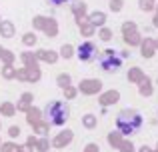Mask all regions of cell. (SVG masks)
Segmentation results:
<instances>
[{
  "mask_svg": "<svg viewBox=\"0 0 158 152\" xmlns=\"http://www.w3.org/2000/svg\"><path fill=\"white\" fill-rule=\"evenodd\" d=\"M116 126H118V132L120 134H134L136 130L142 126V114L136 112V110H122V112L118 114V118H116Z\"/></svg>",
  "mask_w": 158,
  "mask_h": 152,
  "instance_id": "cell-1",
  "label": "cell"
},
{
  "mask_svg": "<svg viewBox=\"0 0 158 152\" xmlns=\"http://www.w3.org/2000/svg\"><path fill=\"white\" fill-rule=\"evenodd\" d=\"M42 116H46L48 124H52V126H62L66 120H68V116H70V108H68V104H66V102L54 100V102H48V104H46Z\"/></svg>",
  "mask_w": 158,
  "mask_h": 152,
  "instance_id": "cell-2",
  "label": "cell"
},
{
  "mask_svg": "<svg viewBox=\"0 0 158 152\" xmlns=\"http://www.w3.org/2000/svg\"><path fill=\"white\" fill-rule=\"evenodd\" d=\"M98 64H100V68L104 72H118L120 68H122V58L116 54V50L106 48L104 54H102L100 60H98Z\"/></svg>",
  "mask_w": 158,
  "mask_h": 152,
  "instance_id": "cell-3",
  "label": "cell"
},
{
  "mask_svg": "<svg viewBox=\"0 0 158 152\" xmlns=\"http://www.w3.org/2000/svg\"><path fill=\"white\" fill-rule=\"evenodd\" d=\"M98 46L92 42V40H84V42L80 44V46L76 48V56L80 62H92V60L98 58Z\"/></svg>",
  "mask_w": 158,
  "mask_h": 152,
  "instance_id": "cell-4",
  "label": "cell"
},
{
  "mask_svg": "<svg viewBox=\"0 0 158 152\" xmlns=\"http://www.w3.org/2000/svg\"><path fill=\"white\" fill-rule=\"evenodd\" d=\"M100 90H102V82L98 80V78H86V80H82L80 86H78V92L88 94V96H92V94H98Z\"/></svg>",
  "mask_w": 158,
  "mask_h": 152,
  "instance_id": "cell-5",
  "label": "cell"
},
{
  "mask_svg": "<svg viewBox=\"0 0 158 152\" xmlns=\"http://www.w3.org/2000/svg\"><path fill=\"white\" fill-rule=\"evenodd\" d=\"M118 100H120V92H118V90H106V92H102L100 96H98V104L104 106V108L116 104Z\"/></svg>",
  "mask_w": 158,
  "mask_h": 152,
  "instance_id": "cell-6",
  "label": "cell"
},
{
  "mask_svg": "<svg viewBox=\"0 0 158 152\" xmlns=\"http://www.w3.org/2000/svg\"><path fill=\"white\" fill-rule=\"evenodd\" d=\"M140 54H142V58H152V56L156 54V48H154V40L152 38H142V42H140Z\"/></svg>",
  "mask_w": 158,
  "mask_h": 152,
  "instance_id": "cell-7",
  "label": "cell"
},
{
  "mask_svg": "<svg viewBox=\"0 0 158 152\" xmlns=\"http://www.w3.org/2000/svg\"><path fill=\"white\" fill-rule=\"evenodd\" d=\"M86 20H88V22L92 24L94 28H96V26H98V28H102V26L106 24V14H104L102 10H96V12H90Z\"/></svg>",
  "mask_w": 158,
  "mask_h": 152,
  "instance_id": "cell-8",
  "label": "cell"
},
{
  "mask_svg": "<svg viewBox=\"0 0 158 152\" xmlns=\"http://www.w3.org/2000/svg\"><path fill=\"white\" fill-rule=\"evenodd\" d=\"M138 92L140 96H152V92H154V86H152V80L148 76L142 78V82L138 84Z\"/></svg>",
  "mask_w": 158,
  "mask_h": 152,
  "instance_id": "cell-9",
  "label": "cell"
},
{
  "mask_svg": "<svg viewBox=\"0 0 158 152\" xmlns=\"http://www.w3.org/2000/svg\"><path fill=\"white\" fill-rule=\"evenodd\" d=\"M72 138H74V134H72V130H64V132H60V136L54 140V146L56 148H62L64 144H68V142H72Z\"/></svg>",
  "mask_w": 158,
  "mask_h": 152,
  "instance_id": "cell-10",
  "label": "cell"
},
{
  "mask_svg": "<svg viewBox=\"0 0 158 152\" xmlns=\"http://www.w3.org/2000/svg\"><path fill=\"white\" fill-rule=\"evenodd\" d=\"M0 36H4V38H12L14 36V24L10 20H2L0 22Z\"/></svg>",
  "mask_w": 158,
  "mask_h": 152,
  "instance_id": "cell-11",
  "label": "cell"
},
{
  "mask_svg": "<svg viewBox=\"0 0 158 152\" xmlns=\"http://www.w3.org/2000/svg\"><path fill=\"white\" fill-rule=\"evenodd\" d=\"M142 78H144V72H142V68H130L128 70V80L132 82V84H140L142 82Z\"/></svg>",
  "mask_w": 158,
  "mask_h": 152,
  "instance_id": "cell-12",
  "label": "cell"
},
{
  "mask_svg": "<svg viewBox=\"0 0 158 152\" xmlns=\"http://www.w3.org/2000/svg\"><path fill=\"white\" fill-rule=\"evenodd\" d=\"M72 12H74V16H76V22H78V20H86L84 18V16H86V4L84 2L72 4Z\"/></svg>",
  "mask_w": 158,
  "mask_h": 152,
  "instance_id": "cell-13",
  "label": "cell"
},
{
  "mask_svg": "<svg viewBox=\"0 0 158 152\" xmlns=\"http://www.w3.org/2000/svg\"><path fill=\"white\" fill-rule=\"evenodd\" d=\"M36 58L46 60V62H56L58 54H56V52H52V50H38V52H36Z\"/></svg>",
  "mask_w": 158,
  "mask_h": 152,
  "instance_id": "cell-14",
  "label": "cell"
},
{
  "mask_svg": "<svg viewBox=\"0 0 158 152\" xmlns=\"http://www.w3.org/2000/svg\"><path fill=\"white\" fill-rule=\"evenodd\" d=\"M26 112H28V124H32V126L36 122H40V118H42V110H38V108H28Z\"/></svg>",
  "mask_w": 158,
  "mask_h": 152,
  "instance_id": "cell-15",
  "label": "cell"
},
{
  "mask_svg": "<svg viewBox=\"0 0 158 152\" xmlns=\"http://www.w3.org/2000/svg\"><path fill=\"white\" fill-rule=\"evenodd\" d=\"M78 26H80V32L84 36H92L94 32H96V28L92 26V24L88 22V20H78Z\"/></svg>",
  "mask_w": 158,
  "mask_h": 152,
  "instance_id": "cell-16",
  "label": "cell"
},
{
  "mask_svg": "<svg viewBox=\"0 0 158 152\" xmlns=\"http://www.w3.org/2000/svg\"><path fill=\"white\" fill-rule=\"evenodd\" d=\"M56 84L60 86L62 90L68 88V86H72V76L66 74V72H62V74H58V78H56Z\"/></svg>",
  "mask_w": 158,
  "mask_h": 152,
  "instance_id": "cell-17",
  "label": "cell"
},
{
  "mask_svg": "<svg viewBox=\"0 0 158 152\" xmlns=\"http://www.w3.org/2000/svg\"><path fill=\"white\" fill-rule=\"evenodd\" d=\"M96 124H98V116H94V114H84V116H82V126H84V128L92 130Z\"/></svg>",
  "mask_w": 158,
  "mask_h": 152,
  "instance_id": "cell-18",
  "label": "cell"
},
{
  "mask_svg": "<svg viewBox=\"0 0 158 152\" xmlns=\"http://www.w3.org/2000/svg\"><path fill=\"white\" fill-rule=\"evenodd\" d=\"M124 42H126L128 46H140V42H142V36H140L138 32H134V34L124 36Z\"/></svg>",
  "mask_w": 158,
  "mask_h": 152,
  "instance_id": "cell-19",
  "label": "cell"
},
{
  "mask_svg": "<svg viewBox=\"0 0 158 152\" xmlns=\"http://www.w3.org/2000/svg\"><path fill=\"white\" fill-rule=\"evenodd\" d=\"M44 30H46L48 36H56V32H58L56 20H54V18H46V26H44Z\"/></svg>",
  "mask_w": 158,
  "mask_h": 152,
  "instance_id": "cell-20",
  "label": "cell"
},
{
  "mask_svg": "<svg viewBox=\"0 0 158 152\" xmlns=\"http://www.w3.org/2000/svg\"><path fill=\"white\" fill-rule=\"evenodd\" d=\"M30 102H32V94L30 92H24L22 94V100L18 102V110H28V108H30Z\"/></svg>",
  "mask_w": 158,
  "mask_h": 152,
  "instance_id": "cell-21",
  "label": "cell"
},
{
  "mask_svg": "<svg viewBox=\"0 0 158 152\" xmlns=\"http://www.w3.org/2000/svg\"><path fill=\"white\" fill-rule=\"evenodd\" d=\"M98 36H100V40H102V42H110V40H112V36H114V32H112L110 28L102 26L100 30H98Z\"/></svg>",
  "mask_w": 158,
  "mask_h": 152,
  "instance_id": "cell-22",
  "label": "cell"
},
{
  "mask_svg": "<svg viewBox=\"0 0 158 152\" xmlns=\"http://www.w3.org/2000/svg\"><path fill=\"white\" fill-rule=\"evenodd\" d=\"M134 32H138V26H136L134 22H124V24H122V36L134 34Z\"/></svg>",
  "mask_w": 158,
  "mask_h": 152,
  "instance_id": "cell-23",
  "label": "cell"
},
{
  "mask_svg": "<svg viewBox=\"0 0 158 152\" xmlns=\"http://www.w3.org/2000/svg\"><path fill=\"white\" fill-rule=\"evenodd\" d=\"M108 142H110L112 146H120L122 144V134H120L118 130H116V132H110L108 134Z\"/></svg>",
  "mask_w": 158,
  "mask_h": 152,
  "instance_id": "cell-24",
  "label": "cell"
},
{
  "mask_svg": "<svg viewBox=\"0 0 158 152\" xmlns=\"http://www.w3.org/2000/svg\"><path fill=\"white\" fill-rule=\"evenodd\" d=\"M60 56L66 58V60L72 58V56H74V46H72V44H64V46L60 48Z\"/></svg>",
  "mask_w": 158,
  "mask_h": 152,
  "instance_id": "cell-25",
  "label": "cell"
},
{
  "mask_svg": "<svg viewBox=\"0 0 158 152\" xmlns=\"http://www.w3.org/2000/svg\"><path fill=\"white\" fill-rule=\"evenodd\" d=\"M140 10L142 12H152L154 10V2H152V0H140Z\"/></svg>",
  "mask_w": 158,
  "mask_h": 152,
  "instance_id": "cell-26",
  "label": "cell"
},
{
  "mask_svg": "<svg viewBox=\"0 0 158 152\" xmlns=\"http://www.w3.org/2000/svg\"><path fill=\"white\" fill-rule=\"evenodd\" d=\"M36 40H38V38H36V34H34V32H28V34H24L22 42L26 44V46H34V44H36Z\"/></svg>",
  "mask_w": 158,
  "mask_h": 152,
  "instance_id": "cell-27",
  "label": "cell"
},
{
  "mask_svg": "<svg viewBox=\"0 0 158 152\" xmlns=\"http://www.w3.org/2000/svg\"><path fill=\"white\" fill-rule=\"evenodd\" d=\"M2 76H4V78H14V76H16L14 66H12V64H6V66L2 68Z\"/></svg>",
  "mask_w": 158,
  "mask_h": 152,
  "instance_id": "cell-28",
  "label": "cell"
},
{
  "mask_svg": "<svg viewBox=\"0 0 158 152\" xmlns=\"http://www.w3.org/2000/svg\"><path fill=\"white\" fill-rule=\"evenodd\" d=\"M108 6H110L112 12H120L124 8V0H110V4H108Z\"/></svg>",
  "mask_w": 158,
  "mask_h": 152,
  "instance_id": "cell-29",
  "label": "cell"
},
{
  "mask_svg": "<svg viewBox=\"0 0 158 152\" xmlns=\"http://www.w3.org/2000/svg\"><path fill=\"white\" fill-rule=\"evenodd\" d=\"M14 106H12V104H8V102H6V104H2V108H0V112H2L4 114V116H14Z\"/></svg>",
  "mask_w": 158,
  "mask_h": 152,
  "instance_id": "cell-30",
  "label": "cell"
},
{
  "mask_svg": "<svg viewBox=\"0 0 158 152\" xmlns=\"http://www.w3.org/2000/svg\"><path fill=\"white\" fill-rule=\"evenodd\" d=\"M76 94H78V90L74 88V86H68V88H64V96H66V100H72Z\"/></svg>",
  "mask_w": 158,
  "mask_h": 152,
  "instance_id": "cell-31",
  "label": "cell"
},
{
  "mask_svg": "<svg viewBox=\"0 0 158 152\" xmlns=\"http://www.w3.org/2000/svg\"><path fill=\"white\" fill-rule=\"evenodd\" d=\"M120 152H134V146H132V142H126V140H122V144L118 146Z\"/></svg>",
  "mask_w": 158,
  "mask_h": 152,
  "instance_id": "cell-32",
  "label": "cell"
},
{
  "mask_svg": "<svg viewBox=\"0 0 158 152\" xmlns=\"http://www.w3.org/2000/svg\"><path fill=\"white\" fill-rule=\"evenodd\" d=\"M0 58H4V60H6V64H12V60H14V54H10V50H4Z\"/></svg>",
  "mask_w": 158,
  "mask_h": 152,
  "instance_id": "cell-33",
  "label": "cell"
},
{
  "mask_svg": "<svg viewBox=\"0 0 158 152\" xmlns=\"http://www.w3.org/2000/svg\"><path fill=\"white\" fill-rule=\"evenodd\" d=\"M34 128L38 130L40 134H44V132H46V128H48V124H42V122H36V124H34Z\"/></svg>",
  "mask_w": 158,
  "mask_h": 152,
  "instance_id": "cell-34",
  "label": "cell"
},
{
  "mask_svg": "<svg viewBox=\"0 0 158 152\" xmlns=\"http://www.w3.org/2000/svg\"><path fill=\"white\" fill-rule=\"evenodd\" d=\"M18 134H20L18 126H10V136H18Z\"/></svg>",
  "mask_w": 158,
  "mask_h": 152,
  "instance_id": "cell-35",
  "label": "cell"
},
{
  "mask_svg": "<svg viewBox=\"0 0 158 152\" xmlns=\"http://www.w3.org/2000/svg\"><path fill=\"white\" fill-rule=\"evenodd\" d=\"M50 4H54V6H62V4H66L68 0H48Z\"/></svg>",
  "mask_w": 158,
  "mask_h": 152,
  "instance_id": "cell-36",
  "label": "cell"
},
{
  "mask_svg": "<svg viewBox=\"0 0 158 152\" xmlns=\"http://www.w3.org/2000/svg\"><path fill=\"white\" fill-rule=\"evenodd\" d=\"M38 146H40V148H38L40 152H46V148H48V142H46V140H42V142H40Z\"/></svg>",
  "mask_w": 158,
  "mask_h": 152,
  "instance_id": "cell-37",
  "label": "cell"
},
{
  "mask_svg": "<svg viewBox=\"0 0 158 152\" xmlns=\"http://www.w3.org/2000/svg\"><path fill=\"white\" fill-rule=\"evenodd\" d=\"M118 56L124 60V58H128V56H130V52H128V50H120V54H118Z\"/></svg>",
  "mask_w": 158,
  "mask_h": 152,
  "instance_id": "cell-38",
  "label": "cell"
},
{
  "mask_svg": "<svg viewBox=\"0 0 158 152\" xmlns=\"http://www.w3.org/2000/svg\"><path fill=\"white\" fill-rule=\"evenodd\" d=\"M12 148H14L12 144H6V146H4V152H12Z\"/></svg>",
  "mask_w": 158,
  "mask_h": 152,
  "instance_id": "cell-39",
  "label": "cell"
},
{
  "mask_svg": "<svg viewBox=\"0 0 158 152\" xmlns=\"http://www.w3.org/2000/svg\"><path fill=\"white\" fill-rule=\"evenodd\" d=\"M152 26H154V28H158V14L154 16V22H152Z\"/></svg>",
  "mask_w": 158,
  "mask_h": 152,
  "instance_id": "cell-40",
  "label": "cell"
},
{
  "mask_svg": "<svg viewBox=\"0 0 158 152\" xmlns=\"http://www.w3.org/2000/svg\"><path fill=\"white\" fill-rule=\"evenodd\" d=\"M140 152H152V150L148 148V146H142V148H140Z\"/></svg>",
  "mask_w": 158,
  "mask_h": 152,
  "instance_id": "cell-41",
  "label": "cell"
},
{
  "mask_svg": "<svg viewBox=\"0 0 158 152\" xmlns=\"http://www.w3.org/2000/svg\"><path fill=\"white\" fill-rule=\"evenodd\" d=\"M154 48H156V52H158V38L154 40Z\"/></svg>",
  "mask_w": 158,
  "mask_h": 152,
  "instance_id": "cell-42",
  "label": "cell"
},
{
  "mask_svg": "<svg viewBox=\"0 0 158 152\" xmlns=\"http://www.w3.org/2000/svg\"><path fill=\"white\" fill-rule=\"evenodd\" d=\"M154 10H156V14H158V2L154 4Z\"/></svg>",
  "mask_w": 158,
  "mask_h": 152,
  "instance_id": "cell-43",
  "label": "cell"
},
{
  "mask_svg": "<svg viewBox=\"0 0 158 152\" xmlns=\"http://www.w3.org/2000/svg\"><path fill=\"white\" fill-rule=\"evenodd\" d=\"M2 52H4V48H2V46H0V56H2Z\"/></svg>",
  "mask_w": 158,
  "mask_h": 152,
  "instance_id": "cell-44",
  "label": "cell"
},
{
  "mask_svg": "<svg viewBox=\"0 0 158 152\" xmlns=\"http://www.w3.org/2000/svg\"><path fill=\"white\" fill-rule=\"evenodd\" d=\"M0 22H2V20H0Z\"/></svg>",
  "mask_w": 158,
  "mask_h": 152,
  "instance_id": "cell-45",
  "label": "cell"
},
{
  "mask_svg": "<svg viewBox=\"0 0 158 152\" xmlns=\"http://www.w3.org/2000/svg\"><path fill=\"white\" fill-rule=\"evenodd\" d=\"M152 2H154V0H152Z\"/></svg>",
  "mask_w": 158,
  "mask_h": 152,
  "instance_id": "cell-46",
  "label": "cell"
}]
</instances>
